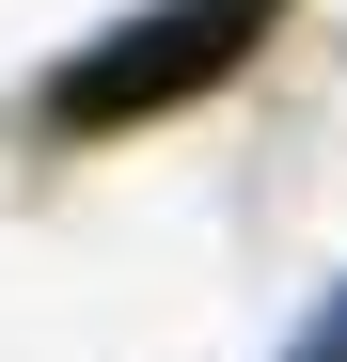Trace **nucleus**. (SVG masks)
<instances>
[{
  "instance_id": "1",
  "label": "nucleus",
  "mask_w": 347,
  "mask_h": 362,
  "mask_svg": "<svg viewBox=\"0 0 347 362\" xmlns=\"http://www.w3.org/2000/svg\"><path fill=\"white\" fill-rule=\"evenodd\" d=\"M284 16V0H158V16H127V32H95L64 79H47V110L64 127H142V110H190V95H221L253 64V32Z\"/></svg>"
},
{
  "instance_id": "2",
  "label": "nucleus",
  "mask_w": 347,
  "mask_h": 362,
  "mask_svg": "<svg viewBox=\"0 0 347 362\" xmlns=\"http://www.w3.org/2000/svg\"><path fill=\"white\" fill-rule=\"evenodd\" d=\"M300 362H347V299H331V315H316V331H300Z\"/></svg>"
}]
</instances>
